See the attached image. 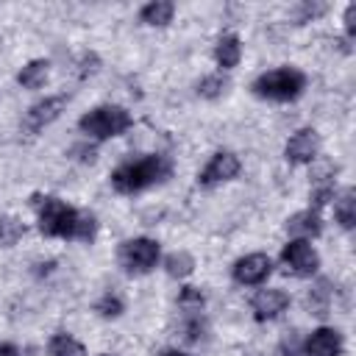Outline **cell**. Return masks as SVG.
Listing matches in <instances>:
<instances>
[{"instance_id":"cell-22","label":"cell","mask_w":356,"mask_h":356,"mask_svg":"<svg viewBox=\"0 0 356 356\" xmlns=\"http://www.w3.org/2000/svg\"><path fill=\"white\" fill-rule=\"evenodd\" d=\"M225 89H228V78L222 72H211V75H203L197 81V95L206 100H217Z\"/></svg>"},{"instance_id":"cell-17","label":"cell","mask_w":356,"mask_h":356,"mask_svg":"<svg viewBox=\"0 0 356 356\" xmlns=\"http://www.w3.org/2000/svg\"><path fill=\"white\" fill-rule=\"evenodd\" d=\"M47 72H50V61H47V58H33V61H28V64L17 72V83H19L22 89H39V86H44Z\"/></svg>"},{"instance_id":"cell-26","label":"cell","mask_w":356,"mask_h":356,"mask_svg":"<svg viewBox=\"0 0 356 356\" xmlns=\"http://www.w3.org/2000/svg\"><path fill=\"white\" fill-rule=\"evenodd\" d=\"M278 350H281V356H306V353H303V342H300L298 331H289V334L281 339Z\"/></svg>"},{"instance_id":"cell-21","label":"cell","mask_w":356,"mask_h":356,"mask_svg":"<svg viewBox=\"0 0 356 356\" xmlns=\"http://www.w3.org/2000/svg\"><path fill=\"white\" fill-rule=\"evenodd\" d=\"M25 236V222L11 217V214H0V245L11 248Z\"/></svg>"},{"instance_id":"cell-7","label":"cell","mask_w":356,"mask_h":356,"mask_svg":"<svg viewBox=\"0 0 356 356\" xmlns=\"http://www.w3.org/2000/svg\"><path fill=\"white\" fill-rule=\"evenodd\" d=\"M239 170H242V161H239V156H236L234 150H217V153L206 161V167L197 172V184H200V186H217V184H222V181L236 178Z\"/></svg>"},{"instance_id":"cell-20","label":"cell","mask_w":356,"mask_h":356,"mask_svg":"<svg viewBox=\"0 0 356 356\" xmlns=\"http://www.w3.org/2000/svg\"><path fill=\"white\" fill-rule=\"evenodd\" d=\"M164 270H167L170 278H186V275H192V270H195V256L186 253V250H172V253L164 259Z\"/></svg>"},{"instance_id":"cell-14","label":"cell","mask_w":356,"mask_h":356,"mask_svg":"<svg viewBox=\"0 0 356 356\" xmlns=\"http://www.w3.org/2000/svg\"><path fill=\"white\" fill-rule=\"evenodd\" d=\"M242 58V39L236 33H222L214 44V61L220 70H234Z\"/></svg>"},{"instance_id":"cell-3","label":"cell","mask_w":356,"mask_h":356,"mask_svg":"<svg viewBox=\"0 0 356 356\" xmlns=\"http://www.w3.org/2000/svg\"><path fill=\"white\" fill-rule=\"evenodd\" d=\"M306 72L298 70V67H275V70H267L261 72L256 81H253V95L261 97V100H275V103H289V100H298L306 89Z\"/></svg>"},{"instance_id":"cell-25","label":"cell","mask_w":356,"mask_h":356,"mask_svg":"<svg viewBox=\"0 0 356 356\" xmlns=\"http://www.w3.org/2000/svg\"><path fill=\"white\" fill-rule=\"evenodd\" d=\"M203 331H206L203 317L200 314H186V320H184V339L186 342H200Z\"/></svg>"},{"instance_id":"cell-27","label":"cell","mask_w":356,"mask_h":356,"mask_svg":"<svg viewBox=\"0 0 356 356\" xmlns=\"http://www.w3.org/2000/svg\"><path fill=\"white\" fill-rule=\"evenodd\" d=\"M325 11H328L325 3H300V8H298V25H303V22H309V19H317V17L325 14Z\"/></svg>"},{"instance_id":"cell-12","label":"cell","mask_w":356,"mask_h":356,"mask_svg":"<svg viewBox=\"0 0 356 356\" xmlns=\"http://www.w3.org/2000/svg\"><path fill=\"white\" fill-rule=\"evenodd\" d=\"M303 353L306 356H339L342 353V334L331 325H320L303 339Z\"/></svg>"},{"instance_id":"cell-11","label":"cell","mask_w":356,"mask_h":356,"mask_svg":"<svg viewBox=\"0 0 356 356\" xmlns=\"http://www.w3.org/2000/svg\"><path fill=\"white\" fill-rule=\"evenodd\" d=\"M64 106H67V95H50V97H44V100L33 103V106L28 108V114H25V128H28L31 134L47 128L53 120L61 117Z\"/></svg>"},{"instance_id":"cell-15","label":"cell","mask_w":356,"mask_h":356,"mask_svg":"<svg viewBox=\"0 0 356 356\" xmlns=\"http://www.w3.org/2000/svg\"><path fill=\"white\" fill-rule=\"evenodd\" d=\"M331 298H334L331 281H328V278H320V281L306 292V309H309V314L325 317V314L331 312Z\"/></svg>"},{"instance_id":"cell-6","label":"cell","mask_w":356,"mask_h":356,"mask_svg":"<svg viewBox=\"0 0 356 356\" xmlns=\"http://www.w3.org/2000/svg\"><path fill=\"white\" fill-rule=\"evenodd\" d=\"M281 267L286 275L312 278L320 270V253L312 248L309 239H289L281 250Z\"/></svg>"},{"instance_id":"cell-10","label":"cell","mask_w":356,"mask_h":356,"mask_svg":"<svg viewBox=\"0 0 356 356\" xmlns=\"http://www.w3.org/2000/svg\"><path fill=\"white\" fill-rule=\"evenodd\" d=\"M289 303H292L289 300V292H284L278 286H267V289H259L250 298V312H253V320L267 323V320L281 317L289 309Z\"/></svg>"},{"instance_id":"cell-5","label":"cell","mask_w":356,"mask_h":356,"mask_svg":"<svg viewBox=\"0 0 356 356\" xmlns=\"http://www.w3.org/2000/svg\"><path fill=\"white\" fill-rule=\"evenodd\" d=\"M159 259H161V245L150 236H134L117 248V261H120L122 273H128V275L150 273L159 264Z\"/></svg>"},{"instance_id":"cell-4","label":"cell","mask_w":356,"mask_h":356,"mask_svg":"<svg viewBox=\"0 0 356 356\" xmlns=\"http://www.w3.org/2000/svg\"><path fill=\"white\" fill-rule=\"evenodd\" d=\"M134 125V117L125 106H117V103H103L92 111H86L81 120H78V128L81 134H86L89 139H114V136H122L128 128Z\"/></svg>"},{"instance_id":"cell-9","label":"cell","mask_w":356,"mask_h":356,"mask_svg":"<svg viewBox=\"0 0 356 356\" xmlns=\"http://www.w3.org/2000/svg\"><path fill=\"white\" fill-rule=\"evenodd\" d=\"M317 153H320V134L314 128H298L284 145V159L289 164H312Z\"/></svg>"},{"instance_id":"cell-24","label":"cell","mask_w":356,"mask_h":356,"mask_svg":"<svg viewBox=\"0 0 356 356\" xmlns=\"http://www.w3.org/2000/svg\"><path fill=\"white\" fill-rule=\"evenodd\" d=\"M95 312H97L100 317H106V320H114V317H120V314L125 312V303H122L120 295L103 292V295L97 298V303H95Z\"/></svg>"},{"instance_id":"cell-13","label":"cell","mask_w":356,"mask_h":356,"mask_svg":"<svg viewBox=\"0 0 356 356\" xmlns=\"http://www.w3.org/2000/svg\"><path fill=\"white\" fill-rule=\"evenodd\" d=\"M286 231H289L295 239H312V236H320V234H323L320 211H314V209L295 211L292 217H286Z\"/></svg>"},{"instance_id":"cell-31","label":"cell","mask_w":356,"mask_h":356,"mask_svg":"<svg viewBox=\"0 0 356 356\" xmlns=\"http://www.w3.org/2000/svg\"><path fill=\"white\" fill-rule=\"evenodd\" d=\"M103 356H111V353H103Z\"/></svg>"},{"instance_id":"cell-2","label":"cell","mask_w":356,"mask_h":356,"mask_svg":"<svg viewBox=\"0 0 356 356\" xmlns=\"http://www.w3.org/2000/svg\"><path fill=\"white\" fill-rule=\"evenodd\" d=\"M172 175V159L164 153H145L139 159H128L111 172V186L120 195L145 192Z\"/></svg>"},{"instance_id":"cell-19","label":"cell","mask_w":356,"mask_h":356,"mask_svg":"<svg viewBox=\"0 0 356 356\" xmlns=\"http://www.w3.org/2000/svg\"><path fill=\"white\" fill-rule=\"evenodd\" d=\"M47 353L50 356H86V348L72 337V334H64V331H56L47 342Z\"/></svg>"},{"instance_id":"cell-1","label":"cell","mask_w":356,"mask_h":356,"mask_svg":"<svg viewBox=\"0 0 356 356\" xmlns=\"http://www.w3.org/2000/svg\"><path fill=\"white\" fill-rule=\"evenodd\" d=\"M36 206V222L39 231L44 236L53 239H81V242H92L97 234V217L92 211H81L67 206L61 197L53 195H36L33 197Z\"/></svg>"},{"instance_id":"cell-16","label":"cell","mask_w":356,"mask_h":356,"mask_svg":"<svg viewBox=\"0 0 356 356\" xmlns=\"http://www.w3.org/2000/svg\"><path fill=\"white\" fill-rule=\"evenodd\" d=\"M172 14H175V3L170 0H153L139 8V19L153 28H164L167 22H172Z\"/></svg>"},{"instance_id":"cell-8","label":"cell","mask_w":356,"mask_h":356,"mask_svg":"<svg viewBox=\"0 0 356 356\" xmlns=\"http://www.w3.org/2000/svg\"><path fill=\"white\" fill-rule=\"evenodd\" d=\"M270 273H273V259L267 253H248L231 264V278L242 286H259L267 281Z\"/></svg>"},{"instance_id":"cell-28","label":"cell","mask_w":356,"mask_h":356,"mask_svg":"<svg viewBox=\"0 0 356 356\" xmlns=\"http://www.w3.org/2000/svg\"><path fill=\"white\" fill-rule=\"evenodd\" d=\"M345 31H348V39L356 36V3H350L345 8Z\"/></svg>"},{"instance_id":"cell-30","label":"cell","mask_w":356,"mask_h":356,"mask_svg":"<svg viewBox=\"0 0 356 356\" xmlns=\"http://www.w3.org/2000/svg\"><path fill=\"white\" fill-rule=\"evenodd\" d=\"M159 356H192V353H186V350H175V348H170V350H161Z\"/></svg>"},{"instance_id":"cell-29","label":"cell","mask_w":356,"mask_h":356,"mask_svg":"<svg viewBox=\"0 0 356 356\" xmlns=\"http://www.w3.org/2000/svg\"><path fill=\"white\" fill-rule=\"evenodd\" d=\"M0 356H22V350L14 342H0Z\"/></svg>"},{"instance_id":"cell-18","label":"cell","mask_w":356,"mask_h":356,"mask_svg":"<svg viewBox=\"0 0 356 356\" xmlns=\"http://www.w3.org/2000/svg\"><path fill=\"white\" fill-rule=\"evenodd\" d=\"M334 217L345 231H350L356 225V192L350 186L342 189L339 195H334Z\"/></svg>"},{"instance_id":"cell-23","label":"cell","mask_w":356,"mask_h":356,"mask_svg":"<svg viewBox=\"0 0 356 356\" xmlns=\"http://www.w3.org/2000/svg\"><path fill=\"white\" fill-rule=\"evenodd\" d=\"M206 306V295L200 292V286H181L178 292V309L186 314H200Z\"/></svg>"}]
</instances>
